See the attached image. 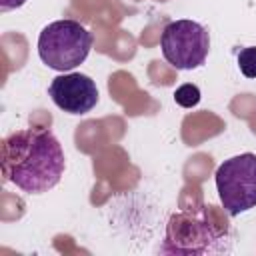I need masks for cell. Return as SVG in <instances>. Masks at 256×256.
<instances>
[{
	"label": "cell",
	"instance_id": "5b68a950",
	"mask_svg": "<svg viewBox=\"0 0 256 256\" xmlns=\"http://www.w3.org/2000/svg\"><path fill=\"white\" fill-rule=\"evenodd\" d=\"M162 56L176 70L200 68L210 52L208 28L194 20L168 22L160 36Z\"/></svg>",
	"mask_w": 256,
	"mask_h": 256
},
{
	"label": "cell",
	"instance_id": "6da1fadb",
	"mask_svg": "<svg viewBox=\"0 0 256 256\" xmlns=\"http://www.w3.org/2000/svg\"><path fill=\"white\" fill-rule=\"evenodd\" d=\"M64 168V150L48 128H22L2 140V176L26 194L52 190Z\"/></svg>",
	"mask_w": 256,
	"mask_h": 256
},
{
	"label": "cell",
	"instance_id": "3957f363",
	"mask_svg": "<svg viewBox=\"0 0 256 256\" xmlns=\"http://www.w3.org/2000/svg\"><path fill=\"white\" fill-rule=\"evenodd\" d=\"M92 32L76 20H54L38 36L40 60L58 72H70L80 66L92 48Z\"/></svg>",
	"mask_w": 256,
	"mask_h": 256
},
{
	"label": "cell",
	"instance_id": "8992f818",
	"mask_svg": "<svg viewBox=\"0 0 256 256\" xmlns=\"http://www.w3.org/2000/svg\"><path fill=\"white\" fill-rule=\"evenodd\" d=\"M48 96L52 102L74 116L88 114L98 102V88L96 82L80 72H68L56 76L48 86Z\"/></svg>",
	"mask_w": 256,
	"mask_h": 256
},
{
	"label": "cell",
	"instance_id": "277c9868",
	"mask_svg": "<svg viewBox=\"0 0 256 256\" xmlns=\"http://www.w3.org/2000/svg\"><path fill=\"white\" fill-rule=\"evenodd\" d=\"M214 178L228 216H238L256 206V154L244 152L224 160Z\"/></svg>",
	"mask_w": 256,
	"mask_h": 256
},
{
	"label": "cell",
	"instance_id": "7a4b0ae2",
	"mask_svg": "<svg viewBox=\"0 0 256 256\" xmlns=\"http://www.w3.org/2000/svg\"><path fill=\"white\" fill-rule=\"evenodd\" d=\"M210 210H180L172 214L166 228V240L162 252L170 254H214L228 252L230 246H224L228 240V230L218 228L208 220Z\"/></svg>",
	"mask_w": 256,
	"mask_h": 256
},
{
	"label": "cell",
	"instance_id": "ba28073f",
	"mask_svg": "<svg viewBox=\"0 0 256 256\" xmlns=\"http://www.w3.org/2000/svg\"><path fill=\"white\" fill-rule=\"evenodd\" d=\"M174 100H176V104H180L184 108H192L200 102V90L194 84H182L174 92Z\"/></svg>",
	"mask_w": 256,
	"mask_h": 256
},
{
	"label": "cell",
	"instance_id": "52a82bcc",
	"mask_svg": "<svg viewBox=\"0 0 256 256\" xmlns=\"http://www.w3.org/2000/svg\"><path fill=\"white\" fill-rule=\"evenodd\" d=\"M238 68L246 78H256V46H246L238 52Z\"/></svg>",
	"mask_w": 256,
	"mask_h": 256
},
{
	"label": "cell",
	"instance_id": "9c48e42d",
	"mask_svg": "<svg viewBox=\"0 0 256 256\" xmlns=\"http://www.w3.org/2000/svg\"><path fill=\"white\" fill-rule=\"evenodd\" d=\"M26 0H0V10L2 12H8V10H14V8H20L24 6Z\"/></svg>",
	"mask_w": 256,
	"mask_h": 256
}]
</instances>
